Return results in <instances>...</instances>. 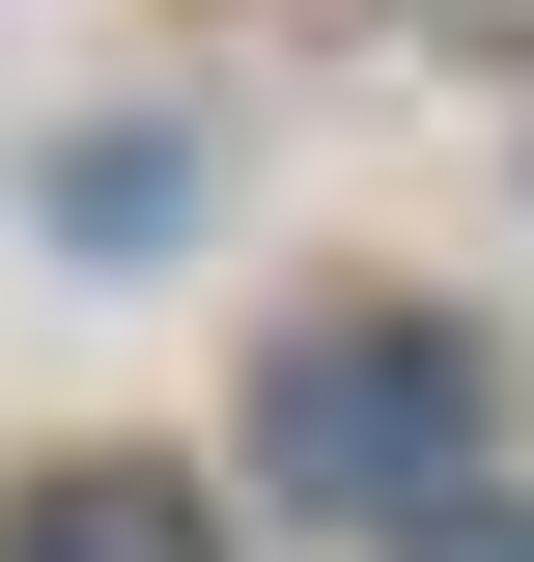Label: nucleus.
<instances>
[{"instance_id":"obj_1","label":"nucleus","mask_w":534,"mask_h":562,"mask_svg":"<svg viewBox=\"0 0 534 562\" xmlns=\"http://www.w3.org/2000/svg\"><path fill=\"white\" fill-rule=\"evenodd\" d=\"M478 338L450 310H310V338L254 366V479L281 506H422V535H450V479H478Z\"/></svg>"},{"instance_id":"obj_2","label":"nucleus","mask_w":534,"mask_h":562,"mask_svg":"<svg viewBox=\"0 0 534 562\" xmlns=\"http://www.w3.org/2000/svg\"><path fill=\"white\" fill-rule=\"evenodd\" d=\"M0 562H225V506H198V479H29Z\"/></svg>"},{"instance_id":"obj_3","label":"nucleus","mask_w":534,"mask_h":562,"mask_svg":"<svg viewBox=\"0 0 534 562\" xmlns=\"http://www.w3.org/2000/svg\"><path fill=\"white\" fill-rule=\"evenodd\" d=\"M422 562H534V506H450V535H422Z\"/></svg>"}]
</instances>
